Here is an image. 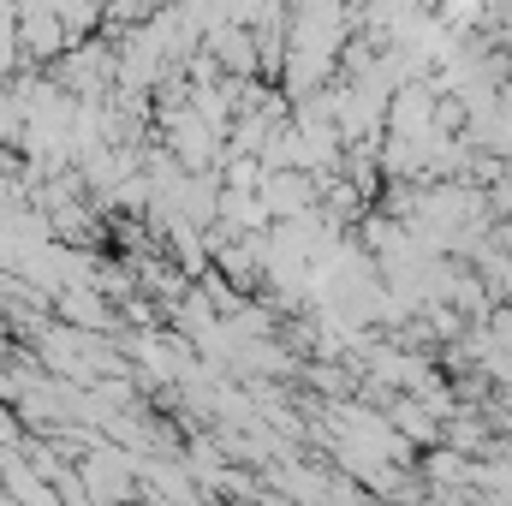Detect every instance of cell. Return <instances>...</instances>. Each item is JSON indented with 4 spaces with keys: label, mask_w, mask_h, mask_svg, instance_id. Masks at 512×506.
<instances>
[{
    "label": "cell",
    "mask_w": 512,
    "mask_h": 506,
    "mask_svg": "<svg viewBox=\"0 0 512 506\" xmlns=\"http://www.w3.org/2000/svg\"><path fill=\"white\" fill-rule=\"evenodd\" d=\"M429 126H435V96L423 84H405L399 102H393V131L399 137H423Z\"/></svg>",
    "instance_id": "obj_1"
}]
</instances>
